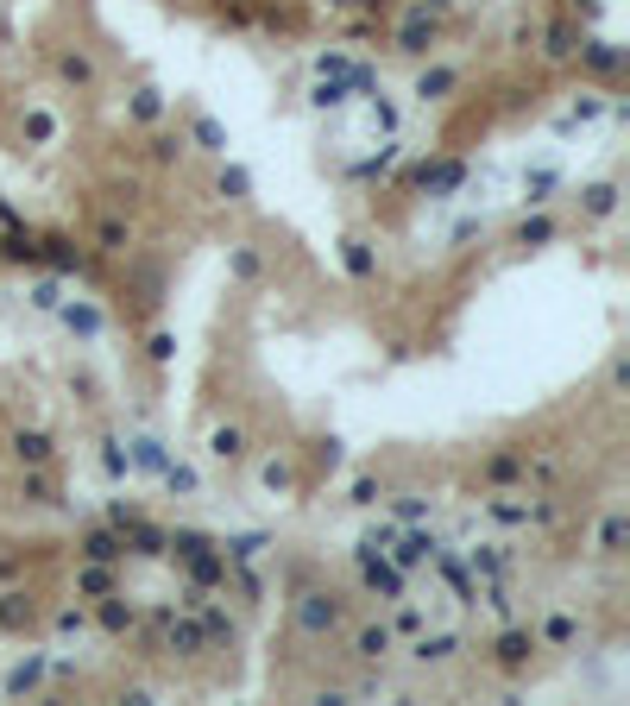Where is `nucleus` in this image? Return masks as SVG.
<instances>
[{"label": "nucleus", "mask_w": 630, "mask_h": 706, "mask_svg": "<svg viewBox=\"0 0 630 706\" xmlns=\"http://www.w3.org/2000/svg\"><path fill=\"white\" fill-rule=\"evenodd\" d=\"M360 587H366V593H379V599H410L403 568H397V561H385L379 549H366V542H360Z\"/></svg>", "instance_id": "nucleus-1"}, {"label": "nucleus", "mask_w": 630, "mask_h": 706, "mask_svg": "<svg viewBox=\"0 0 630 706\" xmlns=\"http://www.w3.org/2000/svg\"><path fill=\"white\" fill-rule=\"evenodd\" d=\"M340 618H347V606H340L334 593H303V599H297L303 638H328V630H340Z\"/></svg>", "instance_id": "nucleus-2"}, {"label": "nucleus", "mask_w": 630, "mask_h": 706, "mask_svg": "<svg viewBox=\"0 0 630 706\" xmlns=\"http://www.w3.org/2000/svg\"><path fill=\"white\" fill-rule=\"evenodd\" d=\"M152 624H158L164 650H177V656H195V650H202V624H189V618H177V612H158Z\"/></svg>", "instance_id": "nucleus-3"}, {"label": "nucleus", "mask_w": 630, "mask_h": 706, "mask_svg": "<svg viewBox=\"0 0 630 706\" xmlns=\"http://www.w3.org/2000/svg\"><path fill=\"white\" fill-rule=\"evenodd\" d=\"M530 656H536V630H505V638L492 644V662H498V669H511V675H517Z\"/></svg>", "instance_id": "nucleus-4"}, {"label": "nucleus", "mask_w": 630, "mask_h": 706, "mask_svg": "<svg viewBox=\"0 0 630 706\" xmlns=\"http://www.w3.org/2000/svg\"><path fill=\"white\" fill-rule=\"evenodd\" d=\"M397 51H410V57L435 51V20H429V7H423V13H410V20L397 26Z\"/></svg>", "instance_id": "nucleus-5"}, {"label": "nucleus", "mask_w": 630, "mask_h": 706, "mask_svg": "<svg viewBox=\"0 0 630 706\" xmlns=\"http://www.w3.org/2000/svg\"><path fill=\"white\" fill-rule=\"evenodd\" d=\"M391 542H397V555H391L397 568H423V561H429V555L442 549V542H435L429 530H410V536H391Z\"/></svg>", "instance_id": "nucleus-6"}, {"label": "nucleus", "mask_w": 630, "mask_h": 706, "mask_svg": "<svg viewBox=\"0 0 630 706\" xmlns=\"http://www.w3.org/2000/svg\"><path fill=\"white\" fill-rule=\"evenodd\" d=\"M454 650H460L454 630H416V662H423V669H429V662H448Z\"/></svg>", "instance_id": "nucleus-7"}, {"label": "nucleus", "mask_w": 630, "mask_h": 706, "mask_svg": "<svg viewBox=\"0 0 630 706\" xmlns=\"http://www.w3.org/2000/svg\"><path fill=\"white\" fill-rule=\"evenodd\" d=\"M391 644H397V630H391V624H366L360 638H354V650H360L366 662H385V656H391Z\"/></svg>", "instance_id": "nucleus-8"}, {"label": "nucleus", "mask_w": 630, "mask_h": 706, "mask_svg": "<svg viewBox=\"0 0 630 706\" xmlns=\"http://www.w3.org/2000/svg\"><path fill=\"white\" fill-rule=\"evenodd\" d=\"M83 555H89V561H120L126 542H120V530L108 524V530H89V536H83Z\"/></svg>", "instance_id": "nucleus-9"}, {"label": "nucleus", "mask_w": 630, "mask_h": 706, "mask_svg": "<svg viewBox=\"0 0 630 706\" xmlns=\"http://www.w3.org/2000/svg\"><path fill=\"white\" fill-rule=\"evenodd\" d=\"M57 316L69 322V334H83V341L101 334V309H89V303H57Z\"/></svg>", "instance_id": "nucleus-10"}, {"label": "nucleus", "mask_w": 630, "mask_h": 706, "mask_svg": "<svg viewBox=\"0 0 630 706\" xmlns=\"http://www.w3.org/2000/svg\"><path fill=\"white\" fill-rule=\"evenodd\" d=\"M0 630H32V599L26 593H0Z\"/></svg>", "instance_id": "nucleus-11"}, {"label": "nucleus", "mask_w": 630, "mask_h": 706, "mask_svg": "<svg viewBox=\"0 0 630 706\" xmlns=\"http://www.w3.org/2000/svg\"><path fill=\"white\" fill-rule=\"evenodd\" d=\"M38 259H51L57 271H89V253H76L69 240H44V246H38Z\"/></svg>", "instance_id": "nucleus-12"}, {"label": "nucleus", "mask_w": 630, "mask_h": 706, "mask_svg": "<svg viewBox=\"0 0 630 706\" xmlns=\"http://www.w3.org/2000/svg\"><path fill=\"white\" fill-rule=\"evenodd\" d=\"M460 177H467V164H454V158L448 164H416V183L423 189H454Z\"/></svg>", "instance_id": "nucleus-13"}, {"label": "nucleus", "mask_w": 630, "mask_h": 706, "mask_svg": "<svg viewBox=\"0 0 630 706\" xmlns=\"http://www.w3.org/2000/svg\"><path fill=\"white\" fill-rule=\"evenodd\" d=\"M13 454H20L26 467H44V461H51V436H38V429H20V436H13Z\"/></svg>", "instance_id": "nucleus-14"}, {"label": "nucleus", "mask_w": 630, "mask_h": 706, "mask_svg": "<svg viewBox=\"0 0 630 706\" xmlns=\"http://www.w3.org/2000/svg\"><path fill=\"white\" fill-rule=\"evenodd\" d=\"M208 454H215V461H240V454H246V436L234 429V422H221V429L208 436Z\"/></svg>", "instance_id": "nucleus-15"}, {"label": "nucleus", "mask_w": 630, "mask_h": 706, "mask_svg": "<svg viewBox=\"0 0 630 706\" xmlns=\"http://www.w3.org/2000/svg\"><path fill=\"white\" fill-rule=\"evenodd\" d=\"M57 76L76 83V89H89V83H95V63H89L83 51H63V57H57Z\"/></svg>", "instance_id": "nucleus-16"}, {"label": "nucleus", "mask_w": 630, "mask_h": 706, "mask_svg": "<svg viewBox=\"0 0 630 706\" xmlns=\"http://www.w3.org/2000/svg\"><path fill=\"white\" fill-rule=\"evenodd\" d=\"M101 630H108V638H126V630H132V606H120V599L101 593Z\"/></svg>", "instance_id": "nucleus-17"}, {"label": "nucleus", "mask_w": 630, "mask_h": 706, "mask_svg": "<svg viewBox=\"0 0 630 706\" xmlns=\"http://www.w3.org/2000/svg\"><path fill=\"white\" fill-rule=\"evenodd\" d=\"M454 83H460L454 69H423V76H416V95H423V101H442Z\"/></svg>", "instance_id": "nucleus-18"}, {"label": "nucleus", "mask_w": 630, "mask_h": 706, "mask_svg": "<svg viewBox=\"0 0 630 706\" xmlns=\"http://www.w3.org/2000/svg\"><path fill=\"white\" fill-rule=\"evenodd\" d=\"M126 114H132V120H139V126H152V120H158V114H164V95H158V89H139V95H132V101H126Z\"/></svg>", "instance_id": "nucleus-19"}, {"label": "nucleus", "mask_w": 630, "mask_h": 706, "mask_svg": "<svg viewBox=\"0 0 630 706\" xmlns=\"http://www.w3.org/2000/svg\"><path fill=\"white\" fill-rule=\"evenodd\" d=\"M580 208H586V215H611V208H618V183H593V189H580Z\"/></svg>", "instance_id": "nucleus-20"}, {"label": "nucleus", "mask_w": 630, "mask_h": 706, "mask_svg": "<svg viewBox=\"0 0 630 706\" xmlns=\"http://www.w3.org/2000/svg\"><path fill=\"white\" fill-rule=\"evenodd\" d=\"M189 132H195V146H202V152H227V132H221V120L195 114V126H189Z\"/></svg>", "instance_id": "nucleus-21"}, {"label": "nucleus", "mask_w": 630, "mask_h": 706, "mask_svg": "<svg viewBox=\"0 0 630 706\" xmlns=\"http://www.w3.org/2000/svg\"><path fill=\"white\" fill-rule=\"evenodd\" d=\"M0 259H13V265H38V240H32V234H7V240H0Z\"/></svg>", "instance_id": "nucleus-22"}, {"label": "nucleus", "mask_w": 630, "mask_h": 706, "mask_svg": "<svg viewBox=\"0 0 630 706\" xmlns=\"http://www.w3.org/2000/svg\"><path fill=\"white\" fill-rule=\"evenodd\" d=\"M340 259H347V271H354V277H372V271H379V259H372V246H366V240H347V253H340Z\"/></svg>", "instance_id": "nucleus-23"}, {"label": "nucleus", "mask_w": 630, "mask_h": 706, "mask_svg": "<svg viewBox=\"0 0 630 706\" xmlns=\"http://www.w3.org/2000/svg\"><path fill=\"white\" fill-rule=\"evenodd\" d=\"M126 240H132V234H126V221H114V215L95 228V246H101V253H126Z\"/></svg>", "instance_id": "nucleus-24"}, {"label": "nucleus", "mask_w": 630, "mask_h": 706, "mask_svg": "<svg viewBox=\"0 0 630 706\" xmlns=\"http://www.w3.org/2000/svg\"><path fill=\"white\" fill-rule=\"evenodd\" d=\"M38 675H44V656H26V662L7 675V694H26V687H38Z\"/></svg>", "instance_id": "nucleus-25"}, {"label": "nucleus", "mask_w": 630, "mask_h": 706, "mask_svg": "<svg viewBox=\"0 0 630 706\" xmlns=\"http://www.w3.org/2000/svg\"><path fill=\"white\" fill-rule=\"evenodd\" d=\"M517 473H523V454H492V461H485V479H492V485H505Z\"/></svg>", "instance_id": "nucleus-26"}, {"label": "nucleus", "mask_w": 630, "mask_h": 706, "mask_svg": "<svg viewBox=\"0 0 630 706\" xmlns=\"http://www.w3.org/2000/svg\"><path fill=\"white\" fill-rule=\"evenodd\" d=\"M89 599H101V593H114V574H108V561H95V568H83V581H76Z\"/></svg>", "instance_id": "nucleus-27"}, {"label": "nucleus", "mask_w": 630, "mask_h": 706, "mask_svg": "<svg viewBox=\"0 0 630 706\" xmlns=\"http://www.w3.org/2000/svg\"><path fill=\"white\" fill-rule=\"evenodd\" d=\"M580 44H574V26H554L548 32V44H542V57H554V63H562V57H574Z\"/></svg>", "instance_id": "nucleus-28"}, {"label": "nucleus", "mask_w": 630, "mask_h": 706, "mask_svg": "<svg viewBox=\"0 0 630 706\" xmlns=\"http://www.w3.org/2000/svg\"><path fill=\"white\" fill-rule=\"evenodd\" d=\"M246 189H252V177H246L240 164H227V171H221V196H227V202H246Z\"/></svg>", "instance_id": "nucleus-29"}, {"label": "nucleus", "mask_w": 630, "mask_h": 706, "mask_svg": "<svg viewBox=\"0 0 630 706\" xmlns=\"http://www.w3.org/2000/svg\"><path fill=\"white\" fill-rule=\"evenodd\" d=\"M152 158H158V164H177V158H183V132H158V139H152Z\"/></svg>", "instance_id": "nucleus-30"}, {"label": "nucleus", "mask_w": 630, "mask_h": 706, "mask_svg": "<svg viewBox=\"0 0 630 706\" xmlns=\"http://www.w3.org/2000/svg\"><path fill=\"white\" fill-rule=\"evenodd\" d=\"M259 479H265V492H291V479H297V473H291L284 461H265V467H259Z\"/></svg>", "instance_id": "nucleus-31"}, {"label": "nucleus", "mask_w": 630, "mask_h": 706, "mask_svg": "<svg viewBox=\"0 0 630 706\" xmlns=\"http://www.w3.org/2000/svg\"><path fill=\"white\" fill-rule=\"evenodd\" d=\"M542 638H548V644H574V618H568V612H554V618L542 624Z\"/></svg>", "instance_id": "nucleus-32"}, {"label": "nucleus", "mask_w": 630, "mask_h": 706, "mask_svg": "<svg viewBox=\"0 0 630 706\" xmlns=\"http://www.w3.org/2000/svg\"><path fill=\"white\" fill-rule=\"evenodd\" d=\"M517 240H523V246H542V240H554V221H542V215H536V221H523V228H517Z\"/></svg>", "instance_id": "nucleus-33"}, {"label": "nucleus", "mask_w": 630, "mask_h": 706, "mask_svg": "<svg viewBox=\"0 0 630 706\" xmlns=\"http://www.w3.org/2000/svg\"><path fill=\"white\" fill-rule=\"evenodd\" d=\"M101 467H108L114 479H126V467H132V461H126V448H120V442H101Z\"/></svg>", "instance_id": "nucleus-34"}, {"label": "nucleus", "mask_w": 630, "mask_h": 706, "mask_svg": "<svg viewBox=\"0 0 630 706\" xmlns=\"http://www.w3.org/2000/svg\"><path fill=\"white\" fill-rule=\"evenodd\" d=\"M259 549H265V536H234V542H227V561H252Z\"/></svg>", "instance_id": "nucleus-35"}, {"label": "nucleus", "mask_w": 630, "mask_h": 706, "mask_svg": "<svg viewBox=\"0 0 630 706\" xmlns=\"http://www.w3.org/2000/svg\"><path fill=\"white\" fill-rule=\"evenodd\" d=\"M397 606V599H391ZM391 630H403V638H416V630H423V612H416V606H397V624Z\"/></svg>", "instance_id": "nucleus-36"}, {"label": "nucleus", "mask_w": 630, "mask_h": 706, "mask_svg": "<svg viewBox=\"0 0 630 706\" xmlns=\"http://www.w3.org/2000/svg\"><path fill=\"white\" fill-rule=\"evenodd\" d=\"M498 568H505L498 549H473V574H498Z\"/></svg>", "instance_id": "nucleus-37"}, {"label": "nucleus", "mask_w": 630, "mask_h": 706, "mask_svg": "<svg viewBox=\"0 0 630 706\" xmlns=\"http://www.w3.org/2000/svg\"><path fill=\"white\" fill-rule=\"evenodd\" d=\"M139 467H152V473H164L171 461H164V448H158V442H139Z\"/></svg>", "instance_id": "nucleus-38"}, {"label": "nucleus", "mask_w": 630, "mask_h": 706, "mask_svg": "<svg viewBox=\"0 0 630 706\" xmlns=\"http://www.w3.org/2000/svg\"><path fill=\"white\" fill-rule=\"evenodd\" d=\"M83 624H89V618H83L76 606H63V612H57V630H63V638H76V630H83Z\"/></svg>", "instance_id": "nucleus-39"}, {"label": "nucleus", "mask_w": 630, "mask_h": 706, "mask_svg": "<svg viewBox=\"0 0 630 706\" xmlns=\"http://www.w3.org/2000/svg\"><path fill=\"white\" fill-rule=\"evenodd\" d=\"M391 158H397V146H379V158H366V164H360V177H379V171H391Z\"/></svg>", "instance_id": "nucleus-40"}, {"label": "nucleus", "mask_w": 630, "mask_h": 706, "mask_svg": "<svg viewBox=\"0 0 630 706\" xmlns=\"http://www.w3.org/2000/svg\"><path fill=\"white\" fill-rule=\"evenodd\" d=\"M164 485H171V492H195V473H189V467H164Z\"/></svg>", "instance_id": "nucleus-41"}, {"label": "nucleus", "mask_w": 630, "mask_h": 706, "mask_svg": "<svg viewBox=\"0 0 630 706\" xmlns=\"http://www.w3.org/2000/svg\"><path fill=\"white\" fill-rule=\"evenodd\" d=\"M492 517H498V524H530V505H505V499H498Z\"/></svg>", "instance_id": "nucleus-42"}, {"label": "nucleus", "mask_w": 630, "mask_h": 706, "mask_svg": "<svg viewBox=\"0 0 630 706\" xmlns=\"http://www.w3.org/2000/svg\"><path fill=\"white\" fill-rule=\"evenodd\" d=\"M599 549H605V555H618V549H624V517H611V524H605V536H599Z\"/></svg>", "instance_id": "nucleus-43"}, {"label": "nucleus", "mask_w": 630, "mask_h": 706, "mask_svg": "<svg viewBox=\"0 0 630 706\" xmlns=\"http://www.w3.org/2000/svg\"><path fill=\"white\" fill-rule=\"evenodd\" d=\"M26 132H32V139H51V132H57V126H51V114H44V108H38V114H26Z\"/></svg>", "instance_id": "nucleus-44"}, {"label": "nucleus", "mask_w": 630, "mask_h": 706, "mask_svg": "<svg viewBox=\"0 0 630 706\" xmlns=\"http://www.w3.org/2000/svg\"><path fill=\"white\" fill-rule=\"evenodd\" d=\"M234 277H259V253L240 246V253H234Z\"/></svg>", "instance_id": "nucleus-45"}, {"label": "nucleus", "mask_w": 630, "mask_h": 706, "mask_svg": "<svg viewBox=\"0 0 630 706\" xmlns=\"http://www.w3.org/2000/svg\"><path fill=\"white\" fill-rule=\"evenodd\" d=\"M146 353H152V360L164 366V360H171V353H177V341H171V334H152V347H146Z\"/></svg>", "instance_id": "nucleus-46"}, {"label": "nucleus", "mask_w": 630, "mask_h": 706, "mask_svg": "<svg viewBox=\"0 0 630 706\" xmlns=\"http://www.w3.org/2000/svg\"><path fill=\"white\" fill-rule=\"evenodd\" d=\"M423 511H429V499H397V517H403V524H416Z\"/></svg>", "instance_id": "nucleus-47"}, {"label": "nucleus", "mask_w": 630, "mask_h": 706, "mask_svg": "<svg viewBox=\"0 0 630 706\" xmlns=\"http://www.w3.org/2000/svg\"><path fill=\"white\" fill-rule=\"evenodd\" d=\"M32 303H38V309H57V303H63V297H57V285H51V277H44V285H38V291H32Z\"/></svg>", "instance_id": "nucleus-48"}, {"label": "nucleus", "mask_w": 630, "mask_h": 706, "mask_svg": "<svg viewBox=\"0 0 630 706\" xmlns=\"http://www.w3.org/2000/svg\"><path fill=\"white\" fill-rule=\"evenodd\" d=\"M379 499V479H354V505H372Z\"/></svg>", "instance_id": "nucleus-49"}, {"label": "nucleus", "mask_w": 630, "mask_h": 706, "mask_svg": "<svg viewBox=\"0 0 630 706\" xmlns=\"http://www.w3.org/2000/svg\"><path fill=\"white\" fill-rule=\"evenodd\" d=\"M423 7H435V13H442V7H448V0H423Z\"/></svg>", "instance_id": "nucleus-50"}]
</instances>
